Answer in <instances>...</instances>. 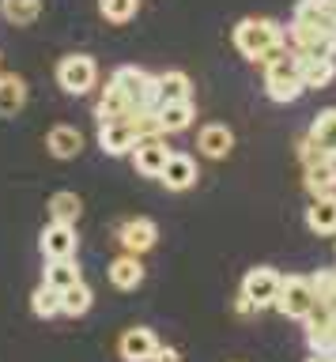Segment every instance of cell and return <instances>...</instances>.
<instances>
[{
  "mask_svg": "<svg viewBox=\"0 0 336 362\" xmlns=\"http://www.w3.org/2000/svg\"><path fill=\"white\" fill-rule=\"evenodd\" d=\"M231 42L245 61L265 64L268 57L284 53V27H279L276 19H265V16H245V19L234 23Z\"/></svg>",
  "mask_w": 336,
  "mask_h": 362,
  "instance_id": "6da1fadb",
  "label": "cell"
},
{
  "mask_svg": "<svg viewBox=\"0 0 336 362\" xmlns=\"http://www.w3.org/2000/svg\"><path fill=\"white\" fill-rule=\"evenodd\" d=\"M261 68H265V95L272 102H295L302 90H306L302 72H299V57H291L287 49L268 57Z\"/></svg>",
  "mask_w": 336,
  "mask_h": 362,
  "instance_id": "7a4b0ae2",
  "label": "cell"
},
{
  "mask_svg": "<svg viewBox=\"0 0 336 362\" xmlns=\"http://www.w3.org/2000/svg\"><path fill=\"white\" fill-rule=\"evenodd\" d=\"M114 83L121 87V95L129 98V110H144V113H155L163 106L159 102V90H155V76H148L144 68H117L114 72Z\"/></svg>",
  "mask_w": 336,
  "mask_h": 362,
  "instance_id": "3957f363",
  "label": "cell"
},
{
  "mask_svg": "<svg viewBox=\"0 0 336 362\" xmlns=\"http://www.w3.org/2000/svg\"><path fill=\"white\" fill-rule=\"evenodd\" d=\"M53 76H57V83L69 90V95H87V90H95V83H98V64H95V57H87V53H69L57 61Z\"/></svg>",
  "mask_w": 336,
  "mask_h": 362,
  "instance_id": "277c9868",
  "label": "cell"
},
{
  "mask_svg": "<svg viewBox=\"0 0 336 362\" xmlns=\"http://www.w3.org/2000/svg\"><path fill=\"white\" fill-rule=\"evenodd\" d=\"M279 283H284V272L257 264L245 272L242 279V302H250V310H265V305H276L279 298Z\"/></svg>",
  "mask_w": 336,
  "mask_h": 362,
  "instance_id": "5b68a950",
  "label": "cell"
},
{
  "mask_svg": "<svg viewBox=\"0 0 336 362\" xmlns=\"http://www.w3.org/2000/svg\"><path fill=\"white\" fill-rule=\"evenodd\" d=\"M155 242H159V226H155L151 219H144V215H137V219H125L117 226V245H121V253H151Z\"/></svg>",
  "mask_w": 336,
  "mask_h": 362,
  "instance_id": "8992f818",
  "label": "cell"
},
{
  "mask_svg": "<svg viewBox=\"0 0 336 362\" xmlns=\"http://www.w3.org/2000/svg\"><path fill=\"white\" fill-rule=\"evenodd\" d=\"M166 158H170V147H166V140L159 132L140 136L137 147H132V166H137V174H144V177H159Z\"/></svg>",
  "mask_w": 336,
  "mask_h": 362,
  "instance_id": "52a82bcc",
  "label": "cell"
},
{
  "mask_svg": "<svg viewBox=\"0 0 336 362\" xmlns=\"http://www.w3.org/2000/svg\"><path fill=\"white\" fill-rule=\"evenodd\" d=\"M276 305L284 310V317H291V321H302V317L310 313V305H313L310 279H306V276H284V283H279V298H276Z\"/></svg>",
  "mask_w": 336,
  "mask_h": 362,
  "instance_id": "ba28073f",
  "label": "cell"
},
{
  "mask_svg": "<svg viewBox=\"0 0 336 362\" xmlns=\"http://www.w3.org/2000/svg\"><path fill=\"white\" fill-rule=\"evenodd\" d=\"M140 132L129 117H114V121H98V147L106 155H132Z\"/></svg>",
  "mask_w": 336,
  "mask_h": 362,
  "instance_id": "9c48e42d",
  "label": "cell"
},
{
  "mask_svg": "<svg viewBox=\"0 0 336 362\" xmlns=\"http://www.w3.org/2000/svg\"><path fill=\"white\" fill-rule=\"evenodd\" d=\"M159 181H163V185L170 189V192L193 189V185H197V158L185 155V151H170V158H166Z\"/></svg>",
  "mask_w": 336,
  "mask_h": 362,
  "instance_id": "30bf717a",
  "label": "cell"
},
{
  "mask_svg": "<svg viewBox=\"0 0 336 362\" xmlns=\"http://www.w3.org/2000/svg\"><path fill=\"white\" fill-rule=\"evenodd\" d=\"M163 339L151 332V328H144V325H137V328H129L125 336L117 339V351H121V358L125 362H151V355H155V347H159Z\"/></svg>",
  "mask_w": 336,
  "mask_h": 362,
  "instance_id": "8fae6325",
  "label": "cell"
},
{
  "mask_svg": "<svg viewBox=\"0 0 336 362\" xmlns=\"http://www.w3.org/2000/svg\"><path fill=\"white\" fill-rule=\"evenodd\" d=\"M193 121H197V106H193V98L163 102V106L155 110V129H159L163 136H166V132H182V129H189Z\"/></svg>",
  "mask_w": 336,
  "mask_h": 362,
  "instance_id": "7c38bea8",
  "label": "cell"
},
{
  "mask_svg": "<svg viewBox=\"0 0 336 362\" xmlns=\"http://www.w3.org/2000/svg\"><path fill=\"white\" fill-rule=\"evenodd\" d=\"M197 151L208 155L212 163H219V158H227L234 151V132L227 129V124H204V129L197 132Z\"/></svg>",
  "mask_w": 336,
  "mask_h": 362,
  "instance_id": "4fadbf2b",
  "label": "cell"
},
{
  "mask_svg": "<svg viewBox=\"0 0 336 362\" xmlns=\"http://www.w3.org/2000/svg\"><path fill=\"white\" fill-rule=\"evenodd\" d=\"M46 147L53 158H61V163H69V158L83 155V132L76 129V124H53L50 136H46Z\"/></svg>",
  "mask_w": 336,
  "mask_h": 362,
  "instance_id": "5bb4252c",
  "label": "cell"
},
{
  "mask_svg": "<svg viewBox=\"0 0 336 362\" xmlns=\"http://www.w3.org/2000/svg\"><path fill=\"white\" fill-rule=\"evenodd\" d=\"M76 245H80V238H76L72 223H50L42 230V253L46 257H76Z\"/></svg>",
  "mask_w": 336,
  "mask_h": 362,
  "instance_id": "9a60e30c",
  "label": "cell"
},
{
  "mask_svg": "<svg viewBox=\"0 0 336 362\" xmlns=\"http://www.w3.org/2000/svg\"><path fill=\"white\" fill-rule=\"evenodd\" d=\"M27 106V79L19 72H0V117H16Z\"/></svg>",
  "mask_w": 336,
  "mask_h": 362,
  "instance_id": "2e32d148",
  "label": "cell"
},
{
  "mask_svg": "<svg viewBox=\"0 0 336 362\" xmlns=\"http://www.w3.org/2000/svg\"><path fill=\"white\" fill-rule=\"evenodd\" d=\"M110 283H114L117 291H137L144 283V264L137 253H121L110 260Z\"/></svg>",
  "mask_w": 336,
  "mask_h": 362,
  "instance_id": "e0dca14e",
  "label": "cell"
},
{
  "mask_svg": "<svg viewBox=\"0 0 336 362\" xmlns=\"http://www.w3.org/2000/svg\"><path fill=\"white\" fill-rule=\"evenodd\" d=\"M302 185H306V192H313V197H329V192H336V166H332V158L310 163L306 170H302Z\"/></svg>",
  "mask_w": 336,
  "mask_h": 362,
  "instance_id": "ac0fdd59",
  "label": "cell"
},
{
  "mask_svg": "<svg viewBox=\"0 0 336 362\" xmlns=\"http://www.w3.org/2000/svg\"><path fill=\"white\" fill-rule=\"evenodd\" d=\"M306 226L313 234H336V192L313 197L310 211H306Z\"/></svg>",
  "mask_w": 336,
  "mask_h": 362,
  "instance_id": "d6986e66",
  "label": "cell"
},
{
  "mask_svg": "<svg viewBox=\"0 0 336 362\" xmlns=\"http://www.w3.org/2000/svg\"><path fill=\"white\" fill-rule=\"evenodd\" d=\"M295 23L313 27V30H325V34L336 30V16L321 4V0H299V4H295Z\"/></svg>",
  "mask_w": 336,
  "mask_h": 362,
  "instance_id": "ffe728a7",
  "label": "cell"
},
{
  "mask_svg": "<svg viewBox=\"0 0 336 362\" xmlns=\"http://www.w3.org/2000/svg\"><path fill=\"white\" fill-rule=\"evenodd\" d=\"M299 72L306 87H329L336 76V57H299Z\"/></svg>",
  "mask_w": 336,
  "mask_h": 362,
  "instance_id": "44dd1931",
  "label": "cell"
},
{
  "mask_svg": "<svg viewBox=\"0 0 336 362\" xmlns=\"http://www.w3.org/2000/svg\"><path fill=\"white\" fill-rule=\"evenodd\" d=\"M129 113V98L121 95V87L110 79V83L98 90V102H95V117L98 121H114V117H125Z\"/></svg>",
  "mask_w": 336,
  "mask_h": 362,
  "instance_id": "7402d4cb",
  "label": "cell"
},
{
  "mask_svg": "<svg viewBox=\"0 0 336 362\" xmlns=\"http://www.w3.org/2000/svg\"><path fill=\"white\" fill-rule=\"evenodd\" d=\"M42 276H46L42 283L64 291V287H72V283H80V264H76V257H50V264Z\"/></svg>",
  "mask_w": 336,
  "mask_h": 362,
  "instance_id": "603a6c76",
  "label": "cell"
},
{
  "mask_svg": "<svg viewBox=\"0 0 336 362\" xmlns=\"http://www.w3.org/2000/svg\"><path fill=\"white\" fill-rule=\"evenodd\" d=\"M50 215H53V223H72L83 215V200H80V192H72V189H64V192H53L50 197Z\"/></svg>",
  "mask_w": 336,
  "mask_h": 362,
  "instance_id": "cb8c5ba5",
  "label": "cell"
},
{
  "mask_svg": "<svg viewBox=\"0 0 336 362\" xmlns=\"http://www.w3.org/2000/svg\"><path fill=\"white\" fill-rule=\"evenodd\" d=\"M91 305H95V294H91V287H87L83 279L61 291V313L64 317H83Z\"/></svg>",
  "mask_w": 336,
  "mask_h": 362,
  "instance_id": "d4e9b609",
  "label": "cell"
},
{
  "mask_svg": "<svg viewBox=\"0 0 336 362\" xmlns=\"http://www.w3.org/2000/svg\"><path fill=\"white\" fill-rule=\"evenodd\" d=\"M155 90H159V102H178L193 95V79L185 72H163L155 76Z\"/></svg>",
  "mask_w": 336,
  "mask_h": 362,
  "instance_id": "484cf974",
  "label": "cell"
},
{
  "mask_svg": "<svg viewBox=\"0 0 336 362\" xmlns=\"http://www.w3.org/2000/svg\"><path fill=\"white\" fill-rule=\"evenodd\" d=\"M0 16L16 27H30L42 16V0H0Z\"/></svg>",
  "mask_w": 336,
  "mask_h": 362,
  "instance_id": "4316f807",
  "label": "cell"
},
{
  "mask_svg": "<svg viewBox=\"0 0 336 362\" xmlns=\"http://www.w3.org/2000/svg\"><path fill=\"white\" fill-rule=\"evenodd\" d=\"M310 136L318 140L329 155H336V106H329V110H321L318 117H313V124H310Z\"/></svg>",
  "mask_w": 336,
  "mask_h": 362,
  "instance_id": "83f0119b",
  "label": "cell"
},
{
  "mask_svg": "<svg viewBox=\"0 0 336 362\" xmlns=\"http://www.w3.org/2000/svg\"><path fill=\"white\" fill-rule=\"evenodd\" d=\"M30 310H35V317H42V321L57 317L61 313V291L50 287V283H42V287L30 294Z\"/></svg>",
  "mask_w": 336,
  "mask_h": 362,
  "instance_id": "f1b7e54d",
  "label": "cell"
},
{
  "mask_svg": "<svg viewBox=\"0 0 336 362\" xmlns=\"http://www.w3.org/2000/svg\"><path fill=\"white\" fill-rule=\"evenodd\" d=\"M98 11H103V19L106 23H129V19H137V11H140V0H98Z\"/></svg>",
  "mask_w": 336,
  "mask_h": 362,
  "instance_id": "f546056e",
  "label": "cell"
},
{
  "mask_svg": "<svg viewBox=\"0 0 336 362\" xmlns=\"http://www.w3.org/2000/svg\"><path fill=\"white\" fill-rule=\"evenodd\" d=\"M310 279V291H313V302H329L332 294H336V272L332 268H321V272H313Z\"/></svg>",
  "mask_w": 336,
  "mask_h": 362,
  "instance_id": "4dcf8cb0",
  "label": "cell"
},
{
  "mask_svg": "<svg viewBox=\"0 0 336 362\" xmlns=\"http://www.w3.org/2000/svg\"><path fill=\"white\" fill-rule=\"evenodd\" d=\"M299 158H302V166H310V163H321V158H329V151L313 140V136H306V140H299Z\"/></svg>",
  "mask_w": 336,
  "mask_h": 362,
  "instance_id": "1f68e13d",
  "label": "cell"
},
{
  "mask_svg": "<svg viewBox=\"0 0 336 362\" xmlns=\"http://www.w3.org/2000/svg\"><path fill=\"white\" fill-rule=\"evenodd\" d=\"M178 358H182V355H178L174 347H166V344H159V347H155V355H151V362H178Z\"/></svg>",
  "mask_w": 336,
  "mask_h": 362,
  "instance_id": "d6a6232c",
  "label": "cell"
},
{
  "mask_svg": "<svg viewBox=\"0 0 336 362\" xmlns=\"http://www.w3.org/2000/svg\"><path fill=\"white\" fill-rule=\"evenodd\" d=\"M306 362H336V355H325V351H310Z\"/></svg>",
  "mask_w": 336,
  "mask_h": 362,
  "instance_id": "836d02e7",
  "label": "cell"
},
{
  "mask_svg": "<svg viewBox=\"0 0 336 362\" xmlns=\"http://www.w3.org/2000/svg\"><path fill=\"white\" fill-rule=\"evenodd\" d=\"M321 4H325V8H329V11H332V16H336V0H321Z\"/></svg>",
  "mask_w": 336,
  "mask_h": 362,
  "instance_id": "e575fe53",
  "label": "cell"
},
{
  "mask_svg": "<svg viewBox=\"0 0 336 362\" xmlns=\"http://www.w3.org/2000/svg\"><path fill=\"white\" fill-rule=\"evenodd\" d=\"M332 42H336V30H332Z\"/></svg>",
  "mask_w": 336,
  "mask_h": 362,
  "instance_id": "d590c367",
  "label": "cell"
}]
</instances>
